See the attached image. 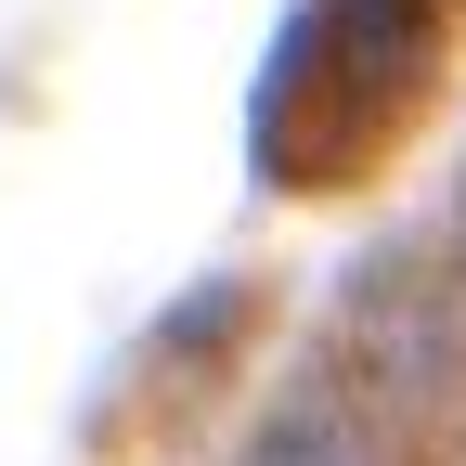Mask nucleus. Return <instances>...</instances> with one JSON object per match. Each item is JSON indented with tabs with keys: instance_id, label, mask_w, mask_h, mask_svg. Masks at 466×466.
<instances>
[{
	"instance_id": "nucleus-2",
	"label": "nucleus",
	"mask_w": 466,
	"mask_h": 466,
	"mask_svg": "<svg viewBox=\"0 0 466 466\" xmlns=\"http://www.w3.org/2000/svg\"><path fill=\"white\" fill-rule=\"evenodd\" d=\"M247 466H376V428L350 415V401L311 389V401H285V415L247 441Z\"/></svg>"
},
{
	"instance_id": "nucleus-1",
	"label": "nucleus",
	"mask_w": 466,
	"mask_h": 466,
	"mask_svg": "<svg viewBox=\"0 0 466 466\" xmlns=\"http://www.w3.org/2000/svg\"><path fill=\"white\" fill-rule=\"evenodd\" d=\"M363 299H389V324L363 311V363L401 389V401H428L453 376V299H415V272H363Z\"/></svg>"
},
{
	"instance_id": "nucleus-3",
	"label": "nucleus",
	"mask_w": 466,
	"mask_h": 466,
	"mask_svg": "<svg viewBox=\"0 0 466 466\" xmlns=\"http://www.w3.org/2000/svg\"><path fill=\"white\" fill-rule=\"evenodd\" d=\"M453 220H466V195H453Z\"/></svg>"
}]
</instances>
